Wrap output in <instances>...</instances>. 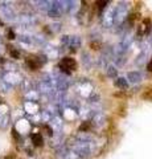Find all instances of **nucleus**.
<instances>
[{"label":"nucleus","instance_id":"2","mask_svg":"<svg viewBox=\"0 0 152 159\" xmlns=\"http://www.w3.org/2000/svg\"><path fill=\"white\" fill-rule=\"evenodd\" d=\"M63 43H66L67 47L74 48V49L81 45V40L78 37H76V36H65V39H63Z\"/></svg>","mask_w":152,"mask_h":159},{"label":"nucleus","instance_id":"6","mask_svg":"<svg viewBox=\"0 0 152 159\" xmlns=\"http://www.w3.org/2000/svg\"><path fill=\"white\" fill-rule=\"evenodd\" d=\"M32 141H33V143H35V146H41L42 145V137L40 135V134H33Z\"/></svg>","mask_w":152,"mask_h":159},{"label":"nucleus","instance_id":"3","mask_svg":"<svg viewBox=\"0 0 152 159\" xmlns=\"http://www.w3.org/2000/svg\"><path fill=\"white\" fill-rule=\"evenodd\" d=\"M27 65L31 69H33V70H36V69H38L42 65V61H40L38 57H29L27 58Z\"/></svg>","mask_w":152,"mask_h":159},{"label":"nucleus","instance_id":"4","mask_svg":"<svg viewBox=\"0 0 152 159\" xmlns=\"http://www.w3.org/2000/svg\"><path fill=\"white\" fill-rule=\"evenodd\" d=\"M151 29V21L148 19H145L143 23L140 24V27H139V34H145L147 32H148Z\"/></svg>","mask_w":152,"mask_h":159},{"label":"nucleus","instance_id":"10","mask_svg":"<svg viewBox=\"0 0 152 159\" xmlns=\"http://www.w3.org/2000/svg\"><path fill=\"white\" fill-rule=\"evenodd\" d=\"M148 70H151V72H152V61L148 64Z\"/></svg>","mask_w":152,"mask_h":159},{"label":"nucleus","instance_id":"7","mask_svg":"<svg viewBox=\"0 0 152 159\" xmlns=\"http://www.w3.org/2000/svg\"><path fill=\"white\" fill-rule=\"evenodd\" d=\"M116 85L119 86V88H124V89L128 86V85H127V81H126V80H123V78H119V80H118V81H116Z\"/></svg>","mask_w":152,"mask_h":159},{"label":"nucleus","instance_id":"8","mask_svg":"<svg viewBox=\"0 0 152 159\" xmlns=\"http://www.w3.org/2000/svg\"><path fill=\"white\" fill-rule=\"evenodd\" d=\"M9 52H11V54H12L15 58H19V52H16L15 49H9Z\"/></svg>","mask_w":152,"mask_h":159},{"label":"nucleus","instance_id":"9","mask_svg":"<svg viewBox=\"0 0 152 159\" xmlns=\"http://www.w3.org/2000/svg\"><path fill=\"white\" fill-rule=\"evenodd\" d=\"M97 4H98V6H99V8H105V6L107 4V2H98Z\"/></svg>","mask_w":152,"mask_h":159},{"label":"nucleus","instance_id":"5","mask_svg":"<svg viewBox=\"0 0 152 159\" xmlns=\"http://www.w3.org/2000/svg\"><path fill=\"white\" fill-rule=\"evenodd\" d=\"M128 78H130L131 82H139L141 80V76H140V73H138V72H130L128 73Z\"/></svg>","mask_w":152,"mask_h":159},{"label":"nucleus","instance_id":"1","mask_svg":"<svg viewBox=\"0 0 152 159\" xmlns=\"http://www.w3.org/2000/svg\"><path fill=\"white\" fill-rule=\"evenodd\" d=\"M58 68H60L63 73L70 74L72 72H74L77 69V62H76V60L72 57H63L60 61V64H58Z\"/></svg>","mask_w":152,"mask_h":159}]
</instances>
